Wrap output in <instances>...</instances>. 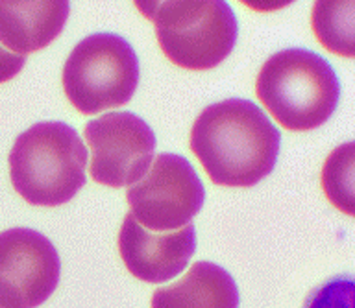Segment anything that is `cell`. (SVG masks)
Instances as JSON below:
<instances>
[{"label": "cell", "mask_w": 355, "mask_h": 308, "mask_svg": "<svg viewBox=\"0 0 355 308\" xmlns=\"http://www.w3.org/2000/svg\"><path fill=\"white\" fill-rule=\"evenodd\" d=\"M189 144L215 185L248 188L274 170L282 135L259 105L232 98L196 116Z\"/></svg>", "instance_id": "1"}, {"label": "cell", "mask_w": 355, "mask_h": 308, "mask_svg": "<svg viewBox=\"0 0 355 308\" xmlns=\"http://www.w3.org/2000/svg\"><path fill=\"white\" fill-rule=\"evenodd\" d=\"M91 148L89 176L111 188L133 187L154 163L155 135L133 113H107L85 126Z\"/></svg>", "instance_id": "7"}, {"label": "cell", "mask_w": 355, "mask_h": 308, "mask_svg": "<svg viewBox=\"0 0 355 308\" xmlns=\"http://www.w3.org/2000/svg\"><path fill=\"white\" fill-rule=\"evenodd\" d=\"M255 94L288 132H311L326 124L340 100V83L322 55L287 48L263 63Z\"/></svg>", "instance_id": "2"}, {"label": "cell", "mask_w": 355, "mask_h": 308, "mask_svg": "<svg viewBox=\"0 0 355 308\" xmlns=\"http://www.w3.org/2000/svg\"><path fill=\"white\" fill-rule=\"evenodd\" d=\"M311 28L327 52L355 60V2H315Z\"/></svg>", "instance_id": "12"}, {"label": "cell", "mask_w": 355, "mask_h": 308, "mask_svg": "<svg viewBox=\"0 0 355 308\" xmlns=\"http://www.w3.org/2000/svg\"><path fill=\"white\" fill-rule=\"evenodd\" d=\"M137 8L154 22L166 60L185 71L215 69L237 43V19L224 0L143 2Z\"/></svg>", "instance_id": "4"}, {"label": "cell", "mask_w": 355, "mask_h": 308, "mask_svg": "<svg viewBox=\"0 0 355 308\" xmlns=\"http://www.w3.org/2000/svg\"><path fill=\"white\" fill-rule=\"evenodd\" d=\"M24 63H26V55L13 54L0 44V83L13 80L22 71Z\"/></svg>", "instance_id": "15"}, {"label": "cell", "mask_w": 355, "mask_h": 308, "mask_svg": "<svg viewBox=\"0 0 355 308\" xmlns=\"http://www.w3.org/2000/svg\"><path fill=\"white\" fill-rule=\"evenodd\" d=\"M61 82L69 102L83 115L121 107L137 91V54L116 33H93L72 48Z\"/></svg>", "instance_id": "5"}, {"label": "cell", "mask_w": 355, "mask_h": 308, "mask_svg": "<svg viewBox=\"0 0 355 308\" xmlns=\"http://www.w3.org/2000/svg\"><path fill=\"white\" fill-rule=\"evenodd\" d=\"M11 185L24 201L58 207L85 185L87 148L65 122H39L17 137L10 152Z\"/></svg>", "instance_id": "3"}, {"label": "cell", "mask_w": 355, "mask_h": 308, "mask_svg": "<svg viewBox=\"0 0 355 308\" xmlns=\"http://www.w3.org/2000/svg\"><path fill=\"white\" fill-rule=\"evenodd\" d=\"M205 199L204 185L185 157L159 154L152 168L128 190L133 218L148 231L168 233L189 226Z\"/></svg>", "instance_id": "6"}, {"label": "cell", "mask_w": 355, "mask_h": 308, "mask_svg": "<svg viewBox=\"0 0 355 308\" xmlns=\"http://www.w3.org/2000/svg\"><path fill=\"white\" fill-rule=\"evenodd\" d=\"M71 6L55 2H0V44L28 55L46 48L65 26Z\"/></svg>", "instance_id": "10"}, {"label": "cell", "mask_w": 355, "mask_h": 308, "mask_svg": "<svg viewBox=\"0 0 355 308\" xmlns=\"http://www.w3.org/2000/svg\"><path fill=\"white\" fill-rule=\"evenodd\" d=\"M304 308H355V277H333L315 288Z\"/></svg>", "instance_id": "14"}, {"label": "cell", "mask_w": 355, "mask_h": 308, "mask_svg": "<svg viewBox=\"0 0 355 308\" xmlns=\"http://www.w3.org/2000/svg\"><path fill=\"white\" fill-rule=\"evenodd\" d=\"M152 308H239V288L224 268L196 262L183 279L155 290Z\"/></svg>", "instance_id": "11"}, {"label": "cell", "mask_w": 355, "mask_h": 308, "mask_svg": "<svg viewBox=\"0 0 355 308\" xmlns=\"http://www.w3.org/2000/svg\"><path fill=\"white\" fill-rule=\"evenodd\" d=\"M196 251L193 224L178 231L155 233L144 229L128 212L119 233V253L126 270L144 282H165L180 275Z\"/></svg>", "instance_id": "9"}, {"label": "cell", "mask_w": 355, "mask_h": 308, "mask_svg": "<svg viewBox=\"0 0 355 308\" xmlns=\"http://www.w3.org/2000/svg\"><path fill=\"white\" fill-rule=\"evenodd\" d=\"M320 183L327 201L343 215L355 218V141L340 144L327 155Z\"/></svg>", "instance_id": "13"}, {"label": "cell", "mask_w": 355, "mask_h": 308, "mask_svg": "<svg viewBox=\"0 0 355 308\" xmlns=\"http://www.w3.org/2000/svg\"><path fill=\"white\" fill-rule=\"evenodd\" d=\"M60 273V255L44 235L28 227L0 233V308L41 307Z\"/></svg>", "instance_id": "8"}]
</instances>
